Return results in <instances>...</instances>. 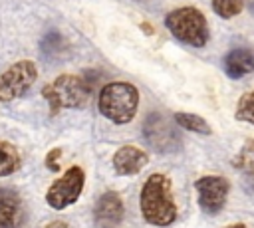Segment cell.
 Returning <instances> with one entry per match:
<instances>
[{
  "label": "cell",
  "instance_id": "6da1fadb",
  "mask_svg": "<svg viewBox=\"0 0 254 228\" xmlns=\"http://www.w3.org/2000/svg\"><path fill=\"white\" fill-rule=\"evenodd\" d=\"M139 208L143 220L151 226L165 228L177 220L179 208L173 196L171 178L167 174L153 172L147 176L139 192Z\"/></svg>",
  "mask_w": 254,
  "mask_h": 228
},
{
  "label": "cell",
  "instance_id": "7a4b0ae2",
  "mask_svg": "<svg viewBox=\"0 0 254 228\" xmlns=\"http://www.w3.org/2000/svg\"><path fill=\"white\" fill-rule=\"evenodd\" d=\"M95 83L97 79H93L89 73H62L52 83L42 87V97L48 99L54 115L60 109H79L87 105Z\"/></svg>",
  "mask_w": 254,
  "mask_h": 228
},
{
  "label": "cell",
  "instance_id": "3957f363",
  "mask_svg": "<svg viewBox=\"0 0 254 228\" xmlns=\"http://www.w3.org/2000/svg\"><path fill=\"white\" fill-rule=\"evenodd\" d=\"M99 113L115 125H127L133 121L139 109V89L129 81L105 83L97 97Z\"/></svg>",
  "mask_w": 254,
  "mask_h": 228
},
{
  "label": "cell",
  "instance_id": "277c9868",
  "mask_svg": "<svg viewBox=\"0 0 254 228\" xmlns=\"http://www.w3.org/2000/svg\"><path fill=\"white\" fill-rule=\"evenodd\" d=\"M165 26L179 42L192 48H204L210 38L206 16L194 6H181L171 10L165 16Z\"/></svg>",
  "mask_w": 254,
  "mask_h": 228
},
{
  "label": "cell",
  "instance_id": "5b68a950",
  "mask_svg": "<svg viewBox=\"0 0 254 228\" xmlns=\"http://www.w3.org/2000/svg\"><path fill=\"white\" fill-rule=\"evenodd\" d=\"M143 137L147 145L161 155L177 153L183 147V139H181V133L177 131V123L167 119L159 111H153L147 115L143 123Z\"/></svg>",
  "mask_w": 254,
  "mask_h": 228
},
{
  "label": "cell",
  "instance_id": "8992f818",
  "mask_svg": "<svg viewBox=\"0 0 254 228\" xmlns=\"http://www.w3.org/2000/svg\"><path fill=\"white\" fill-rule=\"evenodd\" d=\"M38 79V65L32 59H20L0 73V101L10 103L24 97Z\"/></svg>",
  "mask_w": 254,
  "mask_h": 228
},
{
  "label": "cell",
  "instance_id": "52a82bcc",
  "mask_svg": "<svg viewBox=\"0 0 254 228\" xmlns=\"http://www.w3.org/2000/svg\"><path fill=\"white\" fill-rule=\"evenodd\" d=\"M85 186V172L81 167H69L60 178L52 182L46 192V202L54 210H64L79 200Z\"/></svg>",
  "mask_w": 254,
  "mask_h": 228
},
{
  "label": "cell",
  "instance_id": "ba28073f",
  "mask_svg": "<svg viewBox=\"0 0 254 228\" xmlns=\"http://www.w3.org/2000/svg\"><path fill=\"white\" fill-rule=\"evenodd\" d=\"M194 190H196V202L200 210L208 216H214L226 204L230 182L220 174H204L194 180Z\"/></svg>",
  "mask_w": 254,
  "mask_h": 228
},
{
  "label": "cell",
  "instance_id": "9c48e42d",
  "mask_svg": "<svg viewBox=\"0 0 254 228\" xmlns=\"http://www.w3.org/2000/svg\"><path fill=\"white\" fill-rule=\"evenodd\" d=\"M125 206L115 190H105L93 206V224L95 228H123Z\"/></svg>",
  "mask_w": 254,
  "mask_h": 228
},
{
  "label": "cell",
  "instance_id": "30bf717a",
  "mask_svg": "<svg viewBox=\"0 0 254 228\" xmlns=\"http://www.w3.org/2000/svg\"><path fill=\"white\" fill-rule=\"evenodd\" d=\"M149 163V155L135 147V145H123L119 147L115 153H113V159H111V165H113V171L119 174V176H133L137 172H141Z\"/></svg>",
  "mask_w": 254,
  "mask_h": 228
},
{
  "label": "cell",
  "instance_id": "8fae6325",
  "mask_svg": "<svg viewBox=\"0 0 254 228\" xmlns=\"http://www.w3.org/2000/svg\"><path fill=\"white\" fill-rule=\"evenodd\" d=\"M26 208L20 194L12 188H0V228H24Z\"/></svg>",
  "mask_w": 254,
  "mask_h": 228
},
{
  "label": "cell",
  "instance_id": "7c38bea8",
  "mask_svg": "<svg viewBox=\"0 0 254 228\" xmlns=\"http://www.w3.org/2000/svg\"><path fill=\"white\" fill-rule=\"evenodd\" d=\"M222 67L230 79H240L254 71V50L252 48H234L230 50L224 59Z\"/></svg>",
  "mask_w": 254,
  "mask_h": 228
},
{
  "label": "cell",
  "instance_id": "4fadbf2b",
  "mask_svg": "<svg viewBox=\"0 0 254 228\" xmlns=\"http://www.w3.org/2000/svg\"><path fill=\"white\" fill-rule=\"evenodd\" d=\"M173 121L183 127L185 131H190V133H196V135H210L212 129L208 125V121L196 113H187V111H177L173 115Z\"/></svg>",
  "mask_w": 254,
  "mask_h": 228
},
{
  "label": "cell",
  "instance_id": "5bb4252c",
  "mask_svg": "<svg viewBox=\"0 0 254 228\" xmlns=\"http://www.w3.org/2000/svg\"><path fill=\"white\" fill-rule=\"evenodd\" d=\"M20 167H22L20 151L8 141H0V176H10Z\"/></svg>",
  "mask_w": 254,
  "mask_h": 228
},
{
  "label": "cell",
  "instance_id": "9a60e30c",
  "mask_svg": "<svg viewBox=\"0 0 254 228\" xmlns=\"http://www.w3.org/2000/svg\"><path fill=\"white\" fill-rule=\"evenodd\" d=\"M232 167L240 172L246 174H254V139H248L242 149L238 151V155L232 159Z\"/></svg>",
  "mask_w": 254,
  "mask_h": 228
},
{
  "label": "cell",
  "instance_id": "2e32d148",
  "mask_svg": "<svg viewBox=\"0 0 254 228\" xmlns=\"http://www.w3.org/2000/svg\"><path fill=\"white\" fill-rule=\"evenodd\" d=\"M234 119L248 123L254 127V89L246 91L240 95L238 103H236V111H234Z\"/></svg>",
  "mask_w": 254,
  "mask_h": 228
},
{
  "label": "cell",
  "instance_id": "e0dca14e",
  "mask_svg": "<svg viewBox=\"0 0 254 228\" xmlns=\"http://www.w3.org/2000/svg\"><path fill=\"white\" fill-rule=\"evenodd\" d=\"M244 4H246V0H210L214 14L222 20H230V18L238 16L244 10Z\"/></svg>",
  "mask_w": 254,
  "mask_h": 228
},
{
  "label": "cell",
  "instance_id": "ac0fdd59",
  "mask_svg": "<svg viewBox=\"0 0 254 228\" xmlns=\"http://www.w3.org/2000/svg\"><path fill=\"white\" fill-rule=\"evenodd\" d=\"M62 48H64V38L56 30H52V32H48L44 36V40H42V52L46 56H56V54L62 52Z\"/></svg>",
  "mask_w": 254,
  "mask_h": 228
},
{
  "label": "cell",
  "instance_id": "d6986e66",
  "mask_svg": "<svg viewBox=\"0 0 254 228\" xmlns=\"http://www.w3.org/2000/svg\"><path fill=\"white\" fill-rule=\"evenodd\" d=\"M60 157H62V149L60 147H54L48 151L46 159H44V165L52 171V172H58L60 171Z\"/></svg>",
  "mask_w": 254,
  "mask_h": 228
},
{
  "label": "cell",
  "instance_id": "ffe728a7",
  "mask_svg": "<svg viewBox=\"0 0 254 228\" xmlns=\"http://www.w3.org/2000/svg\"><path fill=\"white\" fill-rule=\"evenodd\" d=\"M44 228H67V222H64V220H54V222H48Z\"/></svg>",
  "mask_w": 254,
  "mask_h": 228
},
{
  "label": "cell",
  "instance_id": "44dd1931",
  "mask_svg": "<svg viewBox=\"0 0 254 228\" xmlns=\"http://www.w3.org/2000/svg\"><path fill=\"white\" fill-rule=\"evenodd\" d=\"M149 26H151V24H147V22H143V24H141V30H145L147 34H153V28H149Z\"/></svg>",
  "mask_w": 254,
  "mask_h": 228
},
{
  "label": "cell",
  "instance_id": "7402d4cb",
  "mask_svg": "<svg viewBox=\"0 0 254 228\" xmlns=\"http://www.w3.org/2000/svg\"><path fill=\"white\" fill-rule=\"evenodd\" d=\"M224 228H246V224H242V222H236V224H228V226H224Z\"/></svg>",
  "mask_w": 254,
  "mask_h": 228
},
{
  "label": "cell",
  "instance_id": "603a6c76",
  "mask_svg": "<svg viewBox=\"0 0 254 228\" xmlns=\"http://www.w3.org/2000/svg\"><path fill=\"white\" fill-rule=\"evenodd\" d=\"M252 10H254V4H252Z\"/></svg>",
  "mask_w": 254,
  "mask_h": 228
}]
</instances>
